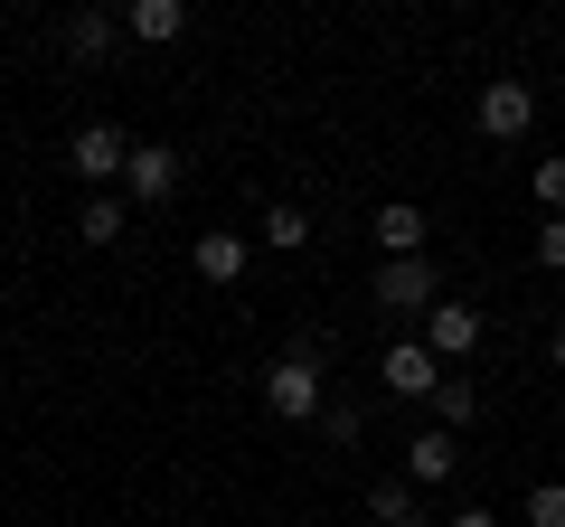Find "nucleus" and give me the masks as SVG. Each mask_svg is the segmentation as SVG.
<instances>
[{"instance_id": "1", "label": "nucleus", "mask_w": 565, "mask_h": 527, "mask_svg": "<svg viewBox=\"0 0 565 527\" xmlns=\"http://www.w3.org/2000/svg\"><path fill=\"white\" fill-rule=\"evenodd\" d=\"M264 406H274L282 424H311V415H321V358H311V348L274 358L264 367Z\"/></svg>"}, {"instance_id": "2", "label": "nucleus", "mask_w": 565, "mask_h": 527, "mask_svg": "<svg viewBox=\"0 0 565 527\" xmlns=\"http://www.w3.org/2000/svg\"><path fill=\"white\" fill-rule=\"evenodd\" d=\"M66 161H76V180H85V189H95V198H104V180H122V170H132V142H122L114 122H85V132H76V151H66Z\"/></svg>"}, {"instance_id": "3", "label": "nucleus", "mask_w": 565, "mask_h": 527, "mask_svg": "<svg viewBox=\"0 0 565 527\" xmlns=\"http://www.w3.org/2000/svg\"><path fill=\"white\" fill-rule=\"evenodd\" d=\"M527 122H537V95H527L519 76H500V85H481V132H490V142H519Z\"/></svg>"}, {"instance_id": "4", "label": "nucleus", "mask_w": 565, "mask_h": 527, "mask_svg": "<svg viewBox=\"0 0 565 527\" xmlns=\"http://www.w3.org/2000/svg\"><path fill=\"white\" fill-rule=\"evenodd\" d=\"M434 292H444V283H434V264H424V255L377 264V302L386 311H434Z\"/></svg>"}, {"instance_id": "5", "label": "nucleus", "mask_w": 565, "mask_h": 527, "mask_svg": "<svg viewBox=\"0 0 565 527\" xmlns=\"http://www.w3.org/2000/svg\"><path fill=\"white\" fill-rule=\"evenodd\" d=\"M424 348H434V358H471V348H481V311L471 302H434L424 311Z\"/></svg>"}, {"instance_id": "6", "label": "nucleus", "mask_w": 565, "mask_h": 527, "mask_svg": "<svg viewBox=\"0 0 565 527\" xmlns=\"http://www.w3.org/2000/svg\"><path fill=\"white\" fill-rule=\"evenodd\" d=\"M386 386H396V396H434V386H444V358L424 340H396L386 348Z\"/></svg>"}, {"instance_id": "7", "label": "nucleus", "mask_w": 565, "mask_h": 527, "mask_svg": "<svg viewBox=\"0 0 565 527\" xmlns=\"http://www.w3.org/2000/svg\"><path fill=\"white\" fill-rule=\"evenodd\" d=\"M122 189H132V198H170V189H180V151H141V142H132Z\"/></svg>"}, {"instance_id": "8", "label": "nucleus", "mask_w": 565, "mask_h": 527, "mask_svg": "<svg viewBox=\"0 0 565 527\" xmlns=\"http://www.w3.org/2000/svg\"><path fill=\"white\" fill-rule=\"evenodd\" d=\"M377 245H386V264H396V255H424V207L386 198V207H377Z\"/></svg>"}, {"instance_id": "9", "label": "nucleus", "mask_w": 565, "mask_h": 527, "mask_svg": "<svg viewBox=\"0 0 565 527\" xmlns=\"http://www.w3.org/2000/svg\"><path fill=\"white\" fill-rule=\"evenodd\" d=\"M189 29V0H132V39H151V47H170Z\"/></svg>"}, {"instance_id": "10", "label": "nucleus", "mask_w": 565, "mask_h": 527, "mask_svg": "<svg viewBox=\"0 0 565 527\" xmlns=\"http://www.w3.org/2000/svg\"><path fill=\"white\" fill-rule=\"evenodd\" d=\"M452 462H462V452H452V433H444V424L405 443V471H415V481H452Z\"/></svg>"}, {"instance_id": "11", "label": "nucleus", "mask_w": 565, "mask_h": 527, "mask_svg": "<svg viewBox=\"0 0 565 527\" xmlns=\"http://www.w3.org/2000/svg\"><path fill=\"white\" fill-rule=\"evenodd\" d=\"M199 273H207V283H236V273H245V236H236V226L199 236Z\"/></svg>"}, {"instance_id": "12", "label": "nucleus", "mask_w": 565, "mask_h": 527, "mask_svg": "<svg viewBox=\"0 0 565 527\" xmlns=\"http://www.w3.org/2000/svg\"><path fill=\"white\" fill-rule=\"evenodd\" d=\"M471 415H481V396H471V377H444V386H434V424H444V433H462Z\"/></svg>"}, {"instance_id": "13", "label": "nucleus", "mask_w": 565, "mask_h": 527, "mask_svg": "<svg viewBox=\"0 0 565 527\" xmlns=\"http://www.w3.org/2000/svg\"><path fill=\"white\" fill-rule=\"evenodd\" d=\"M367 508H377V527H424V508H415V490H405V481H377V490H367Z\"/></svg>"}, {"instance_id": "14", "label": "nucleus", "mask_w": 565, "mask_h": 527, "mask_svg": "<svg viewBox=\"0 0 565 527\" xmlns=\"http://www.w3.org/2000/svg\"><path fill=\"white\" fill-rule=\"evenodd\" d=\"M76 236H85V245H114V236H122V198H85V207H76Z\"/></svg>"}, {"instance_id": "15", "label": "nucleus", "mask_w": 565, "mask_h": 527, "mask_svg": "<svg viewBox=\"0 0 565 527\" xmlns=\"http://www.w3.org/2000/svg\"><path fill=\"white\" fill-rule=\"evenodd\" d=\"M264 245L302 255V245H311V217H302V207H264Z\"/></svg>"}, {"instance_id": "16", "label": "nucleus", "mask_w": 565, "mask_h": 527, "mask_svg": "<svg viewBox=\"0 0 565 527\" xmlns=\"http://www.w3.org/2000/svg\"><path fill=\"white\" fill-rule=\"evenodd\" d=\"M66 47H76V57H104V47H114V20H104V10H76V20H66Z\"/></svg>"}, {"instance_id": "17", "label": "nucleus", "mask_w": 565, "mask_h": 527, "mask_svg": "<svg viewBox=\"0 0 565 527\" xmlns=\"http://www.w3.org/2000/svg\"><path fill=\"white\" fill-rule=\"evenodd\" d=\"M527 527H565V481H537V490H527Z\"/></svg>"}, {"instance_id": "18", "label": "nucleus", "mask_w": 565, "mask_h": 527, "mask_svg": "<svg viewBox=\"0 0 565 527\" xmlns=\"http://www.w3.org/2000/svg\"><path fill=\"white\" fill-rule=\"evenodd\" d=\"M527 189H537L546 217H565V161H537V180H527Z\"/></svg>"}, {"instance_id": "19", "label": "nucleus", "mask_w": 565, "mask_h": 527, "mask_svg": "<svg viewBox=\"0 0 565 527\" xmlns=\"http://www.w3.org/2000/svg\"><path fill=\"white\" fill-rule=\"evenodd\" d=\"M537 264H546V273H565V217L537 226Z\"/></svg>"}, {"instance_id": "20", "label": "nucleus", "mask_w": 565, "mask_h": 527, "mask_svg": "<svg viewBox=\"0 0 565 527\" xmlns=\"http://www.w3.org/2000/svg\"><path fill=\"white\" fill-rule=\"evenodd\" d=\"M452 527H500V518H490V508H462V518H452Z\"/></svg>"}, {"instance_id": "21", "label": "nucleus", "mask_w": 565, "mask_h": 527, "mask_svg": "<svg viewBox=\"0 0 565 527\" xmlns=\"http://www.w3.org/2000/svg\"><path fill=\"white\" fill-rule=\"evenodd\" d=\"M546 358H556V377H565V330H556V340H546Z\"/></svg>"}]
</instances>
